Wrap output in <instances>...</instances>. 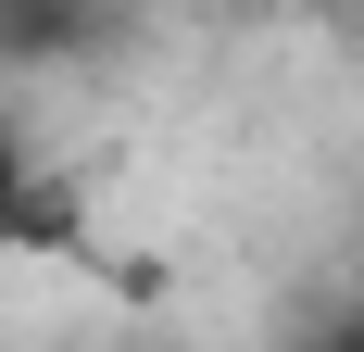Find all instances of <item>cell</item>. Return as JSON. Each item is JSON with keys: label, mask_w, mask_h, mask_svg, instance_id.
<instances>
[{"label": "cell", "mask_w": 364, "mask_h": 352, "mask_svg": "<svg viewBox=\"0 0 364 352\" xmlns=\"http://www.w3.org/2000/svg\"><path fill=\"white\" fill-rule=\"evenodd\" d=\"M126 0H0V63H88Z\"/></svg>", "instance_id": "1"}]
</instances>
